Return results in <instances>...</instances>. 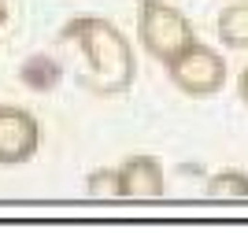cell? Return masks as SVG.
Returning <instances> with one entry per match:
<instances>
[{
  "instance_id": "obj_1",
  "label": "cell",
  "mask_w": 248,
  "mask_h": 233,
  "mask_svg": "<svg viewBox=\"0 0 248 233\" xmlns=\"http://www.w3.org/2000/svg\"><path fill=\"white\" fill-rule=\"evenodd\" d=\"M63 45H74L85 60L82 89L93 96H123L134 85L137 74V56L134 45L111 19L104 15H78L60 30Z\"/></svg>"
},
{
  "instance_id": "obj_10",
  "label": "cell",
  "mask_w": 248,
  "mask_h": 233,
  "mask_svg": "<svg viewBox=\"0 0 248 233\" xmlns=\"http://www.w3.org/2000/svg\"><path fill=\"white\" fill-rule=\"evenodd\" d=\"M4 22H8V0H0V30H4Z\"/></svg>"
},
{
  "instance_id": "obj_9",
  "label": "cell",
  "mask_w": 248,
  "mask_h": 233,
  "mask_svg": "<svg viewBox=\"0 0 248 233\" xmlns=\"http://www.w3.org/2000/svg\"><path fill=\"white\" fill-rule=\"evenodd\" d=\"M237 96H241V104L248 108V67L237 74Z\"/></svg>"
},
{
  "instance_id": "obj_8",
  "label": "cell",
  "mask_w": 248,
  "mask_h": 233,
  "mask_svg": "<svg viewBox=\"0 0 248 233\" xmlns=\"http://www.w3.org/2000/svg\"><path fill=\"white\" fill-rule=\"evenodd\" d=\"M85 193L96 196V200H115L119 196V171L115 167H100L85 178Z\"/></svg>"
},
{
  "instance_id": "obj_7",
  "label": "cell",
  "mask_w": 248,
  "mask_h": 233,
  "mask_svg": "<svg viewBox=\"0 0 248 233\" xmlns=\"http://www.w3.org/2000/svg\"><path fill=\"white\" fill-rule=\"evenodd\" d=\"M204 196L207 200H248V171H215L204 182Z\"/></svg>"
},
{
  "instance_id": "obj_6",
  "label": "cell",
  "mask_w": 248,
  "mask_h": 233,
  "mask_svg": "<svg viewBox=\"0 0 248 233\" xmlns=\"http://www.w3.org/2000/svg\"><path fill=\"white\" fill-rule=\"evenodd\" d=\"M215 33L222 48L248 52V0H230L215 19Z\"/></svg>"
},
{
  "instance_id": "obj_4",
  "label": "cell",
  "mask_w": 248,
  "mask_h": 233,
  "mask_svg": "<svg viewBox=\"0 0 248 233\" xmlns=\"http://www.w3.org/2000/svg\"><path fill=\"white\" fill-rule=\"evenodd\" d=\"M41 148V122L19 104H0V167H22Z\"/></svg>"
},
{
  "instance_id": "obj_3",
  "label": "cell",
  "mask_w": 248,
  "mask_h": 233,
  "mask_svg": "<svg viewBox=\"0 0 248 233\" xmlns=\"http://www.w3.org/2000/svg\"><path fill=\"white\" fill-rule=\"evenodd\" d=\"M167 78L189 100H211V96H218L226 89L230 67L218 48H211L204 41H193L186 52H178L174 60L167 63Z\"/></svg>"
},
{
  "instance_id": "obj_2",
  "label": "cell",
  "mask_w": 248,
  "mask_h": 233,
  "mask_svg": "<svg viewBox=\"0 0 248 233\" xmlns=\"http://www.w3.org/2000/svg\"><path fill=\"white\" fill-rule=\"evenodd\" d=\"M134 26H137L141 48L163 67L197 41V30H193L189 15L182 8H174L170 0H137Z\"/></svg>"
},
{
  "instance_id": "obj_5",
  "label": "cell",
  "mask_w": 248,
  "mask_h": 233,
  "mask_svg": "<svg viewBox=\"0 0 248 233\" xmlns=\"http://www.w3.org/2000/svg\"><path fill=\"white\" fill-rule=\"evenodd\" d=\"M115 171H119V200H159L167 193V174L155 155H126Z\"/></svg>"
}]
</instances>
